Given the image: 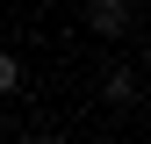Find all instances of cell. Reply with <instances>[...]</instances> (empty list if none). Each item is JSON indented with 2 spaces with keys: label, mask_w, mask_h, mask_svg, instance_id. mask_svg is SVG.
Masks as SVG:
<instances>
[{
  "label": "cell",
  "mask_w": 151,
  "mask_h": 144,
  "mask_svg": "<svg viewBox=\"0 0 151 144\" xmlns=\"http://www.w3.org/2000/svg\"><path fill=\"white\" fill-rule=\"evenodd\" d=\"M14 86H22V58H14V50H0V101H7Z\"/></svg>",
  "instance_id": "cell-3"
},
{
  "label": "cell",
  "mask_w": 151,
  "mask_h": 144,
  "mask_svg": "<svg viewBox=\"0 0 151 144\" xmlns=\"http://www.w3.org/2000/svg\"><path fill=\"white\" fill-rule=\"evenodd\" d=\"M129 0H86V29L101 36V43H115V36H129Z\"/></svg>",
  "instance_id": "cell-1"
},
{
  "label": "cell",
  "mask_w": 151,
  "mask_h": 144,
  "mask_svg": "<svg viewBox=\"0 0 151 144\" xmlns=\"http://www.w3.org/2000/svg\"><path fill=\"white\" fill-rule=\"evenodd\" d=\"M36 144H65V137H36Z\"/></svg>",
  "instance_id": "cell-4"
},
{
  "label": "cell",
  "mask_w": 151,
  "mask_h": 144,
  "mask_svg": "<svg viewBox=\"0 0 151 144\" xmlns=\"http://www.w3.org/2000/svg\"><path fill=\"white\" fill-rule=\"evenodd\" d=\"M101 94L115 101V108H137V94H144V86H137V65H108L101 72Z\"/></svg>",
  "instance_id": "cell-2"
}]
</instances>
